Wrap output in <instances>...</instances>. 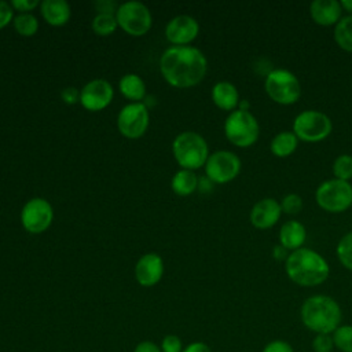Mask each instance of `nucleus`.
I'll return each instance as SVG.
<instances>
[{"label":"nucleus","mask_w":352,"mask_h":352,"mask_svg":"<svg viewBox=\"0 0 352 352\" xmlns=\"http://www.w3.org/2000/svg\"><path fill=\"white\" fill-rule=\"evenodd\" d=\"M160 70L168 84L175 88H190L199 84L208 72L205 54L191 45H173L164 51Z\"/></svg>","instance_id":"nucleus-1"},{"label":"nucleus","mask_w":352,"mask_h":352,"mask_svg":"<svg viewBox=\"0 0 352 352\" xmlns=\"http://www.w3.org/2000/svg\"><path fill=\"white\" fill-rule=\"evenodd\" d=\"M287 278L301 287H315L324 283L330 275V265L316 250L301 248L290 252L285 261Z\"/></svg>","instance_id":"nucleus-2"},{"label":"nucleus","mask_w":352,"mask_h":352,"mask_svg":"<svg viewBox=\"0 0 352 352\" xmlns=\"http://www.w3.org/2000/svg\"><path fill=\"white\" fill-rule=\"evenodd\" d=\"M302 326L314 334H331L342 322L340 304L327 294L307 297L300 307Z\"/></svg>","instance_id":"nucleus-3"},{"label":"nucleus","mask_w":352,"mask_h":352,"mask_svg":"<svg viewBox=\"0 0 352 352\" xmlns=\"http://www.w3.org/2000/svg\"><path fill=\"white\" fill-rule=\"evenodd\" d=\"M172 153L182 169L195 170L205 166L209 157V147L199 133L186 131L175 138L172 143Z\"/></svg>","instance_id":"nucleus-4"},{"label":"nucleus","mask_w":352,"mask_h":352,"mask_svg":"<svg viewBox=\"0 0 352 352\" xmlns=\"http://www.w3.org/2000/svg\"><path fill=\"white\" fill-rule=\"evenodd\" d=\"M224 135L231 144L248 148L258 140L260 124L250 111L236 109L224 121Z\"/></svg>","instance_id":"nucleus-5"},{"label":"nucleus","mask_w":352,"mask_h":352,"mask_svg":"<svg viewBox=\"0 0 352 352\" xmlns=\"http://www.w3.org/2000/svg\"><path fill=\"white\" fill-rule=\"evenodd\" d=\"M264 91L268 98L282 106H290L298 102L301 96V84L294 73L286 69H272L264 80Z\"/></svg>","instance_id":"nucleus-6"},{"label":"nucleus","mask_w":352,"mask_h":352,"mask_svg":"<svg viewBox=\"0 0 352 352\" xmlns=\"http://www.w3.org/2000/svg\"><path fill=\"white\" fill-rule=\"evenodd\" d=\"M333 131L331 118L319 110H304L298 113L292 125V132L298 140L307 143H318L330 136Z\"/></svg>","instance_id":"nucleus-7"},{"label":"nucleus","mask_w":352,"mask_h":352,"mask_svg":"<svg viewBox=\"0 0 352 352\" xmlns=\"http://www.w3.org/2000/svg\"><path fill=\"white\" fill-rule=\"evenodd\" d=\"M315 202L327 213H342L352 206V184L334 177L324 180L315 190Z\"/></svg>","instance_id":"nucleus-8"},{"label":"nucleus","mask_w":352,"mask_h":352,"mask_svg":"<svg viewBox=\"0 0 352 352\" xmlns=\"http://www.w3.org/2000/svg\"><path fill=\"white\" fill-rule=\"evenodd\" d=\"M116 19L125 33L136 37L146 34L153 25L150 10L140 1H125L120 4Z\"/></svg>","instance_id":"nucleus-9"},{"label":"nucleus","mask_w":352,"mask_h":352,"mask_svg":"<svg viewBox=\"0 0 352 352\" xmlns=\"http://www.w3.org/2000/svg\"><path fill=\"white\" fill-rule=\"evenodd\" d=\"M241 158L228 150H217L209 154L205 164L206 177L216 184H226L232 182L241 172Z\"/></svg>","instance_id":"nucleus-10"},{"label":"nucleus","mask_w":352,"mask_h":352,"mask_svg":"<svg viewBox=\"0 0 352 352\" xmlns=\"http://www.w3.org/2000/svg\"><path fill=\"white\" fill-rule=\"evenodd\" d=\"M150 114L143 102H131L125 104L117 117V126L122 136L138 139L144 135L148 128Z\"/></svg>","instance_id":"nucleus-11"},{"label":"nucleus","mask_w":352,"mask_h":352,"mask_svg":"<svg viewBox=\"0 0 352 352\" xmlns=\"http://www.w3.org/2000/svg\"><path fill=\"white\" fill-rule=\"evenodd\" d=\"M54 209L51 204L40 197L29 199L21 210L22 227L30 234L44 232L52 223Z\"/></svg>","instance_id":"nucleus-12"},{"label":"nucleus","mask_w":352,"mask_h":352,"mask_svg":"<svg viewBox=\"0 0 352 352\" xmlns=\"http://www.w3.org/2000/svg\"><path fill=\"white\" fill-rule=\"evenodd\" d=\"M114 95L111 84L103 78H95L80 91V103L88 111H100L106 109Z\"/></svg>","instance_id":"nucleus-13"},{"label":"nucleus","mask_w":352,"mask_h":352,"mask_svg":"<svg viewBox=\"0 0 352 352\" xmlns=\"http://www.w3.org/2000/svg\"><path fill=\"white\" fill-rule=\"evenodd\" d=\"M199 23L190 15H177L170 19L165 28V36L175 45H188L197 38Z\"/></svg>","instance_id":"nucleus-14"},{"label":"nucleus","mask_w":352,"mask_h":352,"mask_svg":"<svg viewBox=\"0 0 352 352\" xmlns=\"http://www.w3.org/2000/svg\"><path fill=\"white\" fill-rule=\"evenodd\" d=\"M280 204L274 198H263L257 201L249 213L250 224L257 230H268L272 228L282 216Z\"/></svg>","instance_id":"nucleus-15"},{"label":"nucleus","mask_w":352,"mask_h":352,"mask_svg":"<svg viewBox=\"0 0 352 352\" xmlns=\"http://www.w3.org/2000/svg\"><path fill=\"white\" fill-rule=\"evenodd\" d=\"M164 275V261L157 253L143 254L135 265V278L143 287L157 285Z\"/></svg>","instance_id":"nucleus-16"},{"label":"nucleus","mask_w":352,"mask_h":352,"mask_svg":"<svg viewBox=\"0 0 352 352\" xmlns=\"http://www.w3.org/2000/svg\"><path fill=\"white\" fill-rule=\"evenodd\" d=\"M309 15L319 26H336L342 18V8L337 0H314L309 4Z\"/></svg>","instance_id":"nucleus-17"},{"label":"nucleus","mask_w":352,"mask_h":352,"mask_svg":"<svg viewBox=\"0 0 352 352\" xmlns=\"http://www.w3.org/2000/svg\"><path fill=\"white\" fill-rule=\"evenodd\" d=\"M278 236L279 245H282L289 252H294L304 248L307 241V228L297 220H287L280 226Z\"/></svg>","instance_id":"nucleus-18"},{"label":"nucleus","mask_w":352,"mask_h":352,"mask_svg":"<svg viewBox=\"0 0 352 352\" xmlns=\"http://www.w3.org/2000/svg\"><path fill=\"white\" fill-rule=\"evenodd\" d=\"M212 100L220 110L234 111L239 104V92L236 87L230 81H219L212 88Z\"/></svg>","instance_id":"nucleus-19"},{"label":"nucleus","mask_w":352,"mask_h":352,"mask_svg":"<svg viewBox=\"0 0 352 352\" xmlns=\"http://www.w3.org/2000/svg\"><path fill=\"white\" fill-rule=\"evenodd\" d=\"M40 11L44 21L51 26H63L69 22L72 10L65 0H44L40 3Z\"/></svg>","instance_id":"nucleus-20"},{"label":"nucleus","mask_w":352,"mask_h":352,"mask_svg":"<svg viewBox=\"0 0 352 352\" xmlns=\"http://www.w3.org/2000/svg\"><path fill=\"white\" fill-rule=\"evenodd\" d=\"M298 142L300 140L292 131H280L271 139L270 151L278 158H286L297 150Z\"/></svg>","instance_id":"nucleus-21"},{"label":"nucleus","mask_w":352,"mask_h":352,"mask_svg":"<svg viewBox=\"0 0 352 352\" xmlns=\"http://www.w3.org/2000/svg\"><path fill=\"white\" fill-rule=\"evenodd\" d=\"M120 92L131 102H142L146 98V84L135 73L124 74L118 82Z\"/></svg>","instance_id":"nucleus-22"},{"label":"nucleus","mask_w":352,"mask_h":352,"mask_svg":"<svg viewBox=\"0 0 352 352\" xmlns=\"http://www.w3.org/2000/svg\"><path fill=\"white\" fill-rule=\"evenodd\" d=\"M198 180L199 179L197 177L194 170L180 169L173 175L170 180V187L176 195L187 197L198 188Z\"/></svg>","instance_id":"nucleus-23"},{"label":"nucleus","mask_w":352,"mask_h":352,"mask_svg":"<svg viewBox=\"0 0 352 352\" xmlns=\"http://www.w3.org/2000/svg\"><path fill=\"white\" fill-rule=\"evenodd\" d=\"M334 41L345 52L352 54V15L342 16L334 26Z\"/></svg>","instance_id":"nucleus-24"},{"label":"nucleus","mask_w":352,"mask_h":352,"mask_svg":"<svg viewBox=\"0 0 352 352\" xmlns=\"http://www.w3.org/2000/svg\"><path fill=\"white\" fill-rule=\"evenodd\" d=\"M12 25L16 30L18 34L23 36V37H30L34 36L38 30V21L37 18L30 14V12H23V14H18L14 21Z\"/></svg>","instance_id":"nucleus-25"},{"label":"nucleus","mask_w":352,"mask_h":352,"mask_svg":"<svg viewBox=\"0 0 352 352\" xmlns=\"http://www.w3.org/2000/svg\"><path fill=\"white\" fill-rule=\"evenodd\" d=\"M334 348L340 352H352V324H340L333 333Z\"/></svg>","instance_id":"nucleus-26"},{"label":"nucleus","mask_w":352,"mask_h":352,"mask_svg":"<svg viewBox=\"0 0 352 352\" xmlns=\"http://www.w3.org/2000/svg\"><path fill=\"white\" fill-rule=\"evenodd\" d=\"M118 23L114 14H96L92 19V30L98 36H110L116 32Z\"/></svg>","instance_id":"nucleus-27"},{"label":"nucleus","mask_w":352,"mask_h":352,"mask_svg":"<svg viewBox=\"0 0 352 352\" xmlns=\"http://www.w3.org/2000/svg\"><path fill=\"white\" fill-rule=\"evenodd\" d=\"M331 170L334 179L349 182L352 180V155L349 154H340L336 157L331 165Z\"/></svg>","instance_id":"nucleus-28"},{"label":"nucleus","mask_w":352,"mask_h":352,"mask_svg":"<svg viewBox=\"0 0 352 352\" xmlns=\"http://www.w3.org/2000/svg\"><path fill=\"white\" fill-rule=\"evenodd\" d=\"M336 254L341 265L352 271V231L345 234L337 243Z\"/></svg>","instance_id":"nucleus-29"},{"label":"nucleus","mask_w":352,"mask_h":352,"mask_svg":"<svg viewBox=\"0 0 352 352\" xmlns=\"http://www.w3.org/2000/svg\"><path fill=\"white\" fill-rule=\"evenodd\" d=\"M279 204H280L282 212L286 213V214H297V213H300L301 209H302V205H304L302 198L298 194H296V192L286 194Z\"/></svg>","instance_id":"nucleus-30"},{"label":"nucleus","mask_w":352,"mask_h":352,"mask_svg":"<svg viewBox=\"0 0 352 352\" xmlns=\"http://www.w3.org/2000/svg\"><path fill=\"white\" fill-rule=\"evenodd\" d=\"M311 348L314 352H333L336 349L331 334H315L311 341Z\"/></svg>","instance_id":"nucleus-31"},{"label":"nucleus","mask_w":352,"mask_h":352,"mask_svg":"<svg viewBox=\"0 0 352 352\" xmlns=\"http://www.w3.org/2000/svg\"><path fill=\"white\" fill-rule=\"evenodd\" d=\"M161 352H182L184 349L183 341L176 334H166L160 344Z\"/></svg>","instance_id":"nucleus-32"},{"label":"nucleus","mask_w":352,"mask_h":352,"mask_svg":"<svg viewBox=\"0 0 352 352\" xmlns=\"http://www.w3.org/2000/svg\"><path fill=\"white\" fill-rule=\"evenodd\" d=\"M261 352H294V348L285 340H272L264 345Z\"/></svg>","instance_id":"nucleus-33"},{"label":"nucleus","mask_w":352,"mask_h":352,"mask_svg":"<svg viewBox=\"0 0 352 352\" xmlns=\"http://www.w3.org/2000/svg\"><path fill=\"white\" fill-rule=\"evenodd\" d=\"M14 8L10 3L0 0V29L6 28L10 22L14 21Z\"/></svg>","instance_id":"nucleus-34"},{"label":"nucleus","mask_w":352,"mask_h":352,"mask_svg":"<svg viewBox=\"0 0 352 352\" xmlns=\"http://www.w3.org/2000/svg\"><path fill=\"white\" fill-rule=\"evenodd\" d=\"M10 4L14 10L19 11V14H23L34 10L38 6V0H12Z\"/></svg>","instance_id":"nucleus-35"},{"label":"nucleus","mask_w":352,"mask_h":352,"mask_svg":"<svg viewBox=\"0 0 352 352\" xmlns=\"http://www.w3.org/2000/svg\"><path fill=\"white\" fill-rule=\"evenodd\" d=\"M60 98L67 104H74L80 102V91L74 87H66L60 92Z\"/></svg>","instance_id":"nucleus-36"},{"label":"nucleus","mask_w":352,"mask_h":352,"mask_svg":"<svg viewBox=\"0 0 352 352\" xmlns=\"http://www.w3.org/2000/svg\"><path fill=\"white\" fill-rule=\"evenodd\" d=\"M182 352H212L210 346L204 341H194L184 346Z\"/></svg>","instance_id":"nucleus-37"},{"label":"nucleus","mask_w":352,"mask_h":352,"mask_svg":"<svg viewBox=\"0 0 352 352\" xmlns=\"http://www.w3.org/2000/svg\"><path fill=\"white\" fill-rule=\"evenodd\" d=\"M133 352H161V348L153 341H142L135 346Z\"/></svg>","instance_id":"nucleus-38"},{"label":"nucleus","mask_w":352,"mask_h":352,"mask_svg":"<svg viewBox=\"0 0 352 352\" xmlns=\"http://www.w3.org/2000/svg\"><path fill=\"white\" fill-rule=\"evenodd\" d=\"M289 253H290V252L286 250V249H285L282 245H279V243L272 248V257H274L275 260H278V261H286Z\"/></svg>","instance_id":"nucleus-39"},{"label":"nucleus","mask_w":352,"mask_h":352,"mask_svg":"<svg viewBox=\"0 0 352 352\" xmlns=\"http://www.w3.org/2000/svg\"><path fill=\"white\" fill-rule=\"evenodd\" d=\"M342 12L345 11L348 15H352V0H341L340 1Z\"/></svg>","instance_id":"nucleus-40"}]
</instances>
